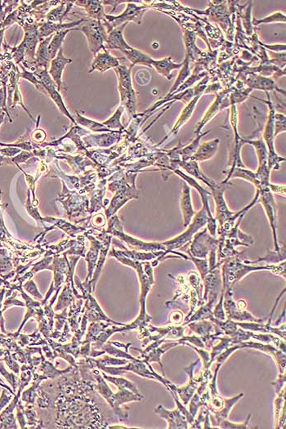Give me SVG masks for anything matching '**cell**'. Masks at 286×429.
Wrapping results in <instances>:
<instances>
[{"label": "cell", "mask_w": 286, "mask_h": 429, "mask_svg": "<svg viewBox=\"0 0 286 429\" xmlns=\"http://www.w3.org/2000/svg\"><path fill=\"white\" fill-rule=\"evenodd\" d=\"M152 65L155 66V69H156V70H157L159 73H160L161 75H163V76H166V77H168V79H170V77H169V74L170 73V72H171L172 70H173V69H177V68L181 67V66H183V63H173L171 61V58H165V60H162V61H159V62H155V61H154Z\"/></svg>", "instance_id": "obj_20"}, {"label": "cell", "mask_w": 286, "mask_h": 429, "mask_svg": "<svg viewBox=\"0 0 286 429\" xmlns=\"http://www.w3.org/2000/svg\"><path fill=\"white\" fill-rule=\"evenodd\" d=\"M178 313L179 312H172L169 322H171V323H173V324H179V323H181L183 320V314L182 312L179 315Z\"/></svg>", "instance_id": "obj_32"}, {"label": "cell", "mask_w": 286, "mask_h": 429, "mask_svg": "<svg viewBox=\"0 0 286 429\" xmlns=\"http://www.w3.org/2000/svg\"><path fill=\"white\" fill-rule=\"evenodd\" d=\"M200 360H197L196 362H193L192 364H191L188 367L184 368V371L187 373L189 376V382L188 384H186L185 386H183V387H177L176 386L173 385V384H171L170 382L169 381L168 383V388L167 389L169 390H173V391H176L177 392V396H179V398L182 401H183V403H184V405H187L188 404L189 401L192 398L193 395L195 394V390L198 388L199 387V384H201V382L203 381L204 380V376H201V377H198L195 379L194 377V370H195V368L196 367L197 365L199 364Z\"/></svg>", "instance_id": "obj_5"}, {"label": "cell", "mask_w": 286, "mask_h": 429, "mask_svg": "<svg viewBox=\"0 0 286 429\" xmlns=\"http://www.w3.org/2000/svg\"><path fill=\"white\" fill-rule=\"evenodd\" d=\"M207 221H209V216L207 213L206 209L203 207L202 210L195 215V218L193 219L192 223H191L190 227L186 230L185 233L180 235L178 237H175L174 239H172V240H169V241L163 243L165 248L167 249V251L165 252V255H168L169 253H172L173 255H177V253L173 251V249L182 248L187 243L191 241V237H193L194 233H196L197 230H199L201 227H204L208 223Z\"/></svg>", "instance_id": "obj_4"}, {"label": "cell", "mask_w": 286, "mask_h": 429, "mask_svg": "<svg viewBox=\"0 0 286 429\" xmlns=\"http://www.w3.org/2000/svg\"><path fill=\"white\" fill-rule=\"evenodd\" d=\"M201 136L197 137L196 139L193 141L191 145L186 147L185 149H183V151H182V153H183V158L184 160L188 159L189 158L191 157L193 154L195 153V151H196L197 147H199L200 139H201Z\"/></svg>", "instance_id": "obj_29"}, {"label": "cell", "mask_w": 286, "mask_h": 429, "mask_svg": "<svg viewBox=\"0 0 286 429\" xmlns=\"http://www.w3.org/2000/svg\"><path fill=\"white\" fill-rule=\"evenodd\" d=\"M241 348H253V349L259 350L261 352L269 354L274 358L276 363L278 365L280 374L285 373V353L281 352L278 348L274 347V345H271L270 344H261V343L252 342V341H245L241 343Z\"/></svg>", "instance_id": "obj_8"}, {"label": "cell", "mask_w": 286, "mask_h": 429, "mask_svg": "<svg viewBox=\"0 0 286 429\" xmlns=\"http://www.w3.org/2000/svg\"><path fill=\"white\" fill-rule=\"evenodd\" d=\"M102 376L105 378V380L111 382L112 384L117 386L118 388H126V389L130 390L135 394L140 395L139 391L137 389V386L135 384H133V382L129 381L126 380L124 378L112 377V376H108L105 373H102Z\"/></svg>", "instance_id": "obj_23"}, {"label": "cell", "mask_w": 286, "mask_h": 429, "mask_svg": "<svg viewBox=\"0 0 286 429\" xmlns=\"http://www.w3.org/2000/svg\"><path fill=\"white\" fill-rule=\"evenodd\" d=\"M204 413H205V412H204V408H202L198 419H197L195 421L194 420V422L191 423V426L190 427L191 428H202L203 426L201 425V424H202V423H204V421H205V416H204Z\"/></svg>", "instance_id": "obj_31"}, {"label": "cell", "mask_w": 286, "mask_h": 429, "mask_svg": "<svg viewBox=\"0 0 286 429\" xmlns=\"http://www.w3.org/2000/svg\"><path fill=\"white\" fill-rule=\"evenodd\" d=\"M155 413L167 420L168 428H189L187 418L177 407L173 410H168L159 405L155 408Z\"/></svg>", "instance_id": "obj_9"}, {"label": "cell", "mask_w": 286, "mask_h": 429, "mask_svg": "<svg viewBox=\"0 0 286 429\" xmlns=\"http://www.w3.org/2000/svg\"><path fill=\"white\" fill-rule=\"evenodd\" d=\"M126 25H123L121 27H118L117 29H115L110 34L108 40V46H109L110 48H118V49L122 50L123 52L131 48V47H129L123 39L122 31H123V27L126 26Z\"/></svg>", "instance_id": "obj_16"}, {"label": "cell", "mask_w": 286, "mask_h": 429, "mask_svg": "<svg viewBox=\"0 0 286 429\" xmlns=\"http://www.w3.org/2000/svg\"><path fill=\"white\" fill-rule=\"evenodd\" d=\"M180 205H181L183 220H184L183 226L187 227L191 223V219H192L193 216L195 215V212L193 209L192 203H191L190 187L186 183H184V186H183V195H182Z\"/></svg>", "instance_id": "obj_14"}, {"label": "cell", "mask_w": 286, "mask_h": 429, "mask_svg": "<svg viewBox=\"0 0 286 429\" xmlns=\"http://www.w3.org/2000/svg\"><path fill=\"white\" fill-rule=\"evenodd\" d=\"M284 383H285V373H283V374H279L278 379L272 384L275 387L276 394H279L281 391L282 387H284Z\"/></svg>", "instance_id": "obj_30"}, {"label": "cell", "mask_w": 286, "mask_h": 429, "mask_svg": "<svg viewBox=\"0 0 286 429\" xmlns=\"http://www.w3.org/2000/svg\"><path fill=\"white\" fill-rule=\"evenodd\" d=\"M150 330H148L149 333L152 332H157L156 335L150 336L149 338H147V340L143 343V346L148 344L150 341H157V340L162 339V338H171V339H179V338L183 337L184 334V330L185 328L183 326H166V327H161V328H156L152 326H149Z\"/></svg>", "instance_id": "obj_12"}, {"label": "cell", "mask_w": 286, "mask_h": 429, "mask_svg": "<svg viewBox=\"0 0 286 429\" xmlns=\"http://www.w3.org/2000/svg\"><path fill=\"white\" fill-rule=\"evenodd\" d=\"M223 309L225 310V314L227 315V318L234 321H248L258 322L262 323L264 322L263 319H258L255 317L247 312V311L238 310L236 305V302L233 298V289H227L225 290L223 295Z\"/></svg>", "instance_id": "obj_6"}, {"label": "cell", "mask_w": 286, "mask_h": 429, "mask_svg": "<svg viewBox=\"0 0 286 429\" xmlns=\"http://www.w3.org/2000/svg\"><path fill=\"white\" fill-rule=\"evenodd\" d=\"M79 30H83L87 34L90 49L93 51V52L95 53L98 52L102 45L104 38H105V32L99 22H92L90 24Z\"/></svg>", "instance_id": "obj_10"}, {"label": "cell", "mask_w": 286, "mask_h": 429, "mask_svg": "<svg viewBox=\"0 0 286 429\" xmlns=\"http://www.w3.org/2000/svg\"><path fill=\"white\" fill-rule=\"evenodd\" d=\"M104 351L109 353L112 356H115V358H126V359L131 360V361H135L137 358H133L131 355H129L128 352H123L121 350L117 349V348H114L113 346L111 345V344H106V345L102 346Z\"/></svg>", "instance_id": "obj_26"}, {"label": "cell", "mask_w": 286, "mask_h": 429, "mask_svg": "<svg viewBox=\"0 0 286 429\" xmlns=\"http://www.w3.org/2000/svg\"><path fill=\"white\" fill-rule=\"evenodd\" d=\"M189 328L196 334L202 337L203 342L205 344V348L210 349L214 344L215 340L213 337V326L212 321L202 320V321H193L188 324Z\"/></svg>", "instance_id": "obj_13"}, {"label": "cell", "mask_w": 286, "mask_h": 429, "mask_svg": "<svg viewBox=\"0 0 286 429\" xmlns=\"http://www.w3.org/2000/svg\"><path fill=\"white\" fill-rule=\"evenodd\" d=\"M218 144H219V140L218 139L213 140V141H210V142H205L204 145L200 147L198 151H196L194 154L192 159L202 161L206 160V159H209V158L213 157V155H214L215 152L217 151Z\"/></svg>", "instance_id": "obj_19"}, {"label": "cell", "mask_w": 286, "mask_h": 429, "mask_svg": "<svg viewBox=\"0 0 286 429\" xmlns=\"http://www.w3.org/2000/svg\"><path fill=\"white\" fill-rule=\"evenodd\" d=\"M251 415H252L249 414L247 416V419L242 423H231V422L227 421V419H224L219 423V427L220 428H248V422L251 420Z\"/></svg>", "instance_id": "obj_27"}, {"label": "cell", "mask_w": 286, "mask_h": 429, "mask_svg": "<svg viewBox=\"0 0 286 429\" xmlns=\"http://www.w3.org/2000/svg\"><path fill=\"white\" fill-rule=\"evenodd\" d=\"M123 52L126 54L127 58L133 62V64H144L146 66H151V65L153 63L154 60L151 59V58L147 56L145 53L140 52L138 50L133 49L131 48L130 49L126 50Z\"/></svg>", "instance_id": "obj_21"}, {"label": "cell", "mask_w": 286, "mask_h": 429, "mask_svg": "<svg viewBox=\"0 0 286 429\" xmlns=\"http://www.w3.org/2000/svg\"><path fill=\"white\" fill-rule=\"evenodd\" d=\"M98 368L112 376H120L122 373H126V371L133 372L141 377L147 378L150 380H158L160 382L161 384H163L166 388H168L169 380L155 373L150 363L146 364L142 360L137 359L135 361H132V362L128 364V366H123V367L99 366Z\"/></svg>", "instance_id": "obj_3"}, {"label": "cell", "mask_w": 286, "mask_h": 429, "mask_svg": "<svg viewBox=\"0 0 286 429\" xmlns=\"http://www.w3.org/2000/svg\"><path fill=\"white\" fill-rule=\"evenodd\" d=\"M72 62V60L66 59L62 56V49H60L58 57L52 61V66H51V70H50V74L53 78V80L57 82L58 85V90L60 88V86L62 84V74L64 67L66 66V64L68 62Z\"/></svg>", "instance_id": "obj_15"}, {"label": "cell", "mask_w": 286, "mask_h": 429, "mask_svg": "<svg viewBox=\"0 0 286 429\" xmlns=\"http://www.w3.org/2000/svg\"><path fill=\"white\" fill-rule=\"evenodd\" d=\"M218 244L219 241L211 238L209 235L207 234L206 230H205L195 236V240L191 244V249L187 253L195 258H206L208 254L217 251Z\"/></svg>", "instance_id": "obj_7"}, {"label": "cell", "mask_w": 286, "mask_h": 429, "mask_svg": "<svg viewBox=\"0 0 286 429\" xmlns=\"http://www.w3.org/2000/svg\"><path fill=\"white\" fill-rule=\"evenodd\" d=\"M203 406L202 402H201V396L198 394H195L193 395L191 398V403H190V408H189V412L191 414L194 419L195 418L197 412L200 407Z\"/></svg>", "instance_id": "obj_28"}, {"label": "cell", "mask_w": 286, "mask_h": 429, "mask_svg": "<svg viewBox=\"0 0 286 429\" xmlns=\"http://www.w3.org/2000/svg\"><path fill=\"white\" fill-rule=\"evenodd\" d=\"M95 362L96 365L98 367L99 366H122V365H126L129 363V361L127 360L116 359V358H109V356H105L102 359L93 360Z\"/></svg>", "instance_id": "obj_24"}, {"label": "cell", "mask_w": 286, "mask_h": 429, "mask_svg": "<svg viewBox=\"0 0 286 429\" xmlns=\"http://www.w3.org/2000/svg\"><path fill=\"white\" fill-rule=\"evenodd\" d=\"M224 264L223 266V291L227 289H233L237 281L246 276L249 272L254 271L269 270L274 272L276 274L280 276L282 275L285 277V272H284V265L285 262H283L282 266H249L242 264L238 258H228L227 261H224Z\"/></svg>", "instance_id": "obj_1"}, {"label": "cell", "mask_w": 286, "mask_h": 429, "mask_svg": "<svg viewBox=\"0 0 286 429\" xmlns=\"http://www.w3.org/2000/svg\"><path fill=\"white\" fill-rule=\"evenodd\" d=\"M96 379L98 382L97 389L106 400L121 421H124L129 418V412L121 408V405L130 401H139L143 399V396L141 394L140 395L135 394L126 388H120L117 394H113L106 383L104 381L101 374L98 373V376H96Z\"/></svg>", "instance_id": "obj_2"}, {"label": "cell", "mask_w": 286, "mask_h": 429, "mask_svg": "<svg viewBox=\"0 0 286 429\" xmlns=\"http://www.w3.org/2000/svg\"><path fill=\"white\" fill-rule=\"evenodd\" d=\"M263 193L262 195V204L263 205L265 211H266V215L270 221L271 226H272V233L274 236L275 248H276V252L280 253V246H279L278 241H277V237H276V203H275L274 198L270 191H265L262 189Z\"/></svg>", "instance_id": "obj_11"}, {"label": "cell", "mask_w": 286, "mask_h": 429, "mask_svg": "<svg viewBox=\"0 0 286 429\" xmlns=\"http://www.w3.org/2000/svg\"><path fill=\"white\" fill-rule=\"evenodd\" d=\"M219 339L220 340L221 342L218 345L213 346L211 348H212V351L210 352V360H209V364H208V366H207L208 369H209L211 365L213 364V362H214L217 356H219V354L222 353V352H224L225 350L229 348V346L234 345V342H233V340L230 338H221V337H219Z\"/></svg>", "instance_id": "obj_22"}, {"label": "cell", "mask_w": 286, "mask_h": 429, "mask_svg": "<svg viewBox=\"0 0 286 429\" xmlns=\"http://www.w3.org/2000/svg\"><path fill=\"white\" fill-rule=\"evenodd\" d=\"M118 66H119V62H118L117 60L111 56L108 52H105L104 54H99L98 58H96L94 64H93V69L90 72L94 70L105 72L109 68Z\"/></svg>", "instance_id": "obj_18"}, {"label": "cell", "mask_w": 286, "mask_h": 429, "mask_svg": "<svg viewBox=\"0 0 286 429\" xmlns=\"http://www.w3.org/2000/svg\"><path fill=\"white\" fill-rule=\"evenodd\" d=\"M236 305H237V309L241 311L244 310L247 306L246 302H244V300L238 301V302H236Z\"/></svg>", "instance_id": "obj_33"}, {"label": "cell", "mask_w": 286, "mask_h": 429, "mask_svg": "<svg viewBox=\"0 0 286 429\" xmlns=\"http://www.w3.org/2000/svg\"><path fill=\"white\" fill-rule=\"evenodd\" d=\"M67 32L68 30H66V31L58 32V34L55 36V38H54L53 40H52V44H50L49 48H48V54H49L51 59H52V58H54V56L56 55V52L57 51H58V48H59L61 44H62L64 36L66 35Z\"/></svg>", "instance_id": "obj_25"}, {"label": "cell", "mask_w": 286, "mask_h": 429, "mask_svg": "<svg viewBox=\"0 0 286 429\" xmlns=\"http://www.w3.org/2000/svg\"><path fill=\"white\" fill-rule=\"evenodd\" d=\"M243 397H244V394H241L233 398H223L224 405H223V408L218 410V412H213L217 421L216 425H219L221 422L227 419L230 409H233L235 404L237 403V401H240Z\"/></svg>", "instance_id": "obj_17"}]
</instances>
